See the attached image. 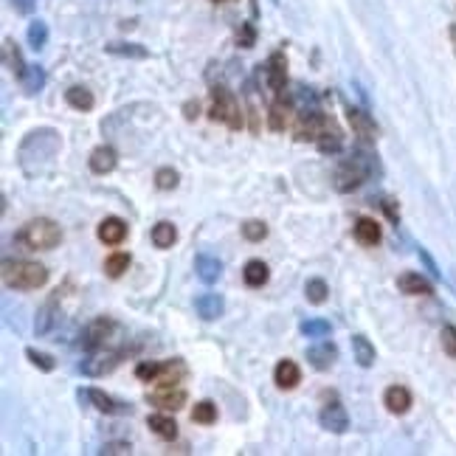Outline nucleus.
Returning <instances> with one entry per match:
<instances>
[{"label": "nucleus", "mask_w": 456, "mask_h": 456, "mask_svg": "<svg viewBox=\"0 0 456 456\" xmlns=\"http://www.w3.org/2000/svg\"><path fill=\"white\" fill-rule=\"evenodd\" d=\"M121 358H124V352H99L96 349V352H90V358H85L79 363V372L88 377H102V375L113 372L121 363Z\"/></svg>", "instance_id": "obj_8"}, {"label": "nucleus", "mask_w": 456, "mask_h": 456, "mask_svg": "<svg viewBox=\"0 0 456 456\" xmlns=\"http://www.w3.org/2000/svg\"><path fill=\"white\" fill-rule=\"evenodd\" d=\"M147 425H149V431L158 434L161 439H175V436H177V425H175V420L166 417V414H152V417L147 420Z\"/></svg>", "instance_id": "obj_33"}, {"label": "nucleus", "mask_w": 456, "mask_h": 456, "mask_svg": "<svg viewBox=\"0 0 456 456\" xmlns=\"http://www.w3.org/2000/svg\"><path fill=\"white\" fill-rule=\"evenodd\" d=\"M274 383H276L282 391L296 389V386L302 383V369H299V363H296V361H290V358L279 361V363H276V369H274Z\"/></svg>", "instance_id": "obj_16"}, {"label": "nucleus", "mask_w": 456, "mask_h": 456, "mask_svg": "<svg viewBox=\"0 0 456 456\" xmlns=\"http://www.w3.org/2000/svg\"><path fill=\"white\" fill-rule=\"evenodd\" d=\"M60 147H62V138L57 130L51 127L32 130L18 147V163L29 177H43L51 172L54 158L60 155Z\"/></svg>", "instance_id": "obj_1"}, {"label": "nucleus", "mask_w": 456, "mask_h": 456, "mask_svg": "<svg viewBox=\"0 0 456 456\" xmlns=\"http://www.w3.org/2000/svg\"><path fill=\"white\" fill-rule=\"evenodd\" d=\"M268 71V88L279 96L282 90H285V85H288V60H285V51H274L271 57H268V65H265Z\"/></svg>", "instance_id": "obj_12"}, {"label": "nucleus", "mask_w": 456, "mask_h": 456, "mask_svg": "<svg viewBox=\"0 0 456 456\" xmlns=\"http://www.w3.org/2000/svg\"><path fill=\"white\" fill-rule=\"evenodd\" d=\"M12 6H15V12H20V15H32V12L37 9V0H12Z\"/></svg>", "instance_id": "obj_47"}, {"label": "nucleus", "mask_w": 456, "mask_h": 456, "mask_svg": "<svg viewBox=\"0 0 456 456\" xmlns=\"http://www.w3.org/2000/svg\"><path fill=\"white\" fill-rule=\"evenodd\" d=\"M113 330H116V321L107 318V316H99V318H93V321L79 333V347H82L85 352H96V349L105 347V341L110 338Z\"/></svg>", "instance_id": "obj_6"}, {"label": "nucleus", "mask_w": 456, "mask_h": 456, "mask_svg": "<svg viewBox=\"0 0 456 456\" xmlns=\"http://www.w3.org/2000/svg\"><path fill=\"white\" fill-rule=\"evenodd\" d=\"M208 119L211 121H222L225 127L232 130H243V110H240V102L237 96L228 90V88H214L211 90V110H208Z\"/></svg>", "instance_id": "obj_5"}, {"label": "nucleus", "mask_w": 456, "mask_h": 456, "mask_svg": "<svg viewBox=\"0 0 456 456\" xmlns=\"http://www.w3.org/2000/svg\"><path fill=\"white\" fill-rule=\"evenodd\" d=\"M327 296H330V288H327L324 279H310V282L304 285V299H307L310 304H324Z\"/></svg>", "instance_id": "obj_38"}, {"label": "nucleus", "mask_w": 456, "mask_h": 456, "mask_svg": "<svg viewBox=\"0 0 456 456\" xmlns=\"http://www.w3.org/2000/svg\"><path fill=\"white\" fill-rule=\"evenodd\" d=\"M177 180H180V175H177L175 169H169V166H163V169L155 172V186H158L161 192H172V189L177 186Z\"/></svg>", "instance_id": "obj_43"}, {"label": "nucleus", "mask_w": 456, "mask_h": 456, "mask_svg": "<svg viewBox=\"0 0 456 456\" xmlns=\"http://www.w3.org/2000/svg\"><path fill=\"white\" fill-rule=\"evenodd\" d=\"M161 366H163V361H141L135 366V377L147 380V383H155V377L161 375Z\"/></svg>", "instance_id": "obj_42"}, {"label": "nucleus", "mask_w": 456, "mask_h": 456, "mask_svg": "<svg viewBox=\"0 0 456 456\" xmlns=\"http://www.w3.org/2000/svg\"><path fill=\"white\" fill-rule=\"evenodd\" d=\"M147 403H152L161 411H177L186 405V389H180L177 383L175 386H158V389L147 391Z\"/></svg>", "instance_id": "obj_9"}, {"label": "nucleus", "mask_w": 456, "mask_h": 456, "mask_svg": "<svg viewBox=\"0 0 456 456\" xmlns=\"http://www.w3.org/2000/svg\"><path fill=\"white\" fill-rule=\"evenodd\" d=\"M299 330H302V335H307V338H327V335L333 333V324H330L327 318H307V321L299 324Z\"/></svg>", "instance_id": "obj_37"}, {"label": "nucleus", "mask_w": 456, "mask_h": 456, "mask_svg": "<svg viewBox=\"0 0 456 456\" xmlns=\"http://www.w3.org/2000/svg\"><path fill=\"white\" fill-rule=\"evenodd\" d=\"M26 358H29L37 369H43V372H54V369H57V361H54L48 352H40V349H34V347L26 349Z\"/></svg>", "instance_id": "obj_41"}, {"label": "nucleus", "mask_w": 456, "mask_h": 456, "mask_svg": "<svg viewBox=\"0 0 456 456\" xmlns=\"http://www.w3.org/2000/svg\"><path fill=\"white\" fill-rule=\"evenodd\" d=\"M76 397H79V403H90V405L99 408L102 414H130V411H133L130 403H121V400L105 394L102 389H79Z\"/></svg>", "instance_id": "obj_7"}, {"label": "nucleus", "mask_w": 456, "mask_h": 456, "mask_svg": "<svg viewBox=\"0 0 456 456\" xmlns=\"http://www.w3.org/2000/svg\"><path fill=\"white\" fill-rule=\"evenodd\" d=\"M186 375H189V369H186V363H183L180 358H175V361H163L161 375L155 377V386H175V383H180Z\"/></svg>", "instance_id": "obj_26"}, {"label": "nucleus", "mask_w": 456, "mask_h": 456, "mask_svg": "<svg viewBox=\"0 0 456 456\" xmlns=\"http://www.w3.org/2000/svg\"><path fill=\"white\" fill-rule=\"evenodd\" d=\"M347 119H349V124H352V130H355L358 138H363V141H375L377 138V127H375V121H372V116L366 110L349 105L347 107Z\"/></svg>", "instance_id": "obj_14"}, {"label": "nucleus", "mask_w": 456, "mask_h": 456, "mask_svg": "<svg viewBox=\"0 0 456 456\" xmlns=\"http://www.w3.org/2000/svg\"><path fill=\"white\" fill-rule=\"evenodd\" d=\"M380 206L386 208V214H389V220H391V222H397V208H394V203H391V200H383Z\"/></svg>", "instance_id": "obj_50"}, {"label": "nucleus", "mask_w": 456, "mask_h": 456, "mask_svg": "<svg viewBox=\"0 0 456 456\" xmlns=\"http://www.w3.org/2000/svg\"><path fill=\"white\" fill-rule=\"evenodd\" d=\"M318 422H321V428H327L330 434H344V431L349 428V414H347V408H344L338 400H333V403H327V405L321 408Z\"/></svg>", "instance_id": "obj_11"}, {"label": "nucleus", "mask_w": 456, "mask_h": 456, "mask_svg": "<svg viewBox=\"0 0 456 456\" xmlns=\"http://www.w3.org/2000/svg\"><path fill=\"white\" fill-rule=\"evenodd\" d=\"M448 34H450V40H453V51H456V23L448 29Z\"/></svg>", "instance_id": "obj_51"}, {"label": "nucleus", "mask_w": 456, "mask_h": 456, "mask_svg": "<svg viewBox=\"0 0 456 456\" xmlns=\"http://www.w3.org/2000/svg\"><path fill=\"white\" fill-rule=\"evenodd\" d=\"M352 355H355V361H358V366H363V369H369V366H375V347L369 344V338L366 335H352Z\"/></svg>", "instance_id": "obj_30"}, {"label": "nucleus", "mask_w": 456, "mask_h": 456, "mask_svg": "<svg viewBox=\"0 0 456 456\" xmlns=\"http://www.w3.org/2000/svg\"><path fill=\"white\" fill-rule=\"evenodd\" d=\"M15 240L23 243V246L32 248V251H51V248H57L60 240H62V228H60L54 220H48V217H37V220H29V222L20 228Z\"/></svg>", "instance_id": "obj_3"}, {"label": "nucleus", "mask_w": 456, "mask_h": 456, "mask_svg": "<svg viewBox=\"0 0 456 456\" xmlns=\"http://www.w3.org/2000/svg\"><path fill=\"white\" fill-rule=\"evenodd\" d=\"M352 234L361 246H377L380 243V225L372 220V217H358L355 220V228H352Z\"/></svg>", "instance_id": "obj_25"}, {"label": "nucleus", "mask_w": 456, "mask_h": 456, "mask_svg": "<svg viewBox=\"0 0 456 456\" xmlns=\"http://www.w3.org/2000/svg\"><path fill=\"white\" fill-rule=\"evenodd\" d=\"M4 65H6L15 76H20V74L26 71V62H23V57H20V48H18V43H15L12 37L4 40Z\"/></svg>", "instance_id": "obj_32"}, {"label": "nucleus", "mask_w": 456, "mask_h": 456, "mask_svg": "<svg viewBox=\"0 0 456 456\" xmlns=\"http://www.w3.org/2000/svg\"><path fill=\"white\" fill-rule=\"evenodd\" d=\"M211 4H225V0H211Z\"/></svg>", "instance_id": "obj_52"}, {"label": "nucleus", "mask_w": 456, "mask_h": 456, "mask_svg": "<svg viewBox=\"0 0 456 456\" xmlns=\"http://www.w3.org/2000/svg\"><path fill=\"white\" fill-rule=\"evenodd\" d=\"M327 124V116L318 110H304L296 121V141H318L321 130Z\"/></svg>", "instance_id": "obj_10"}, {"label": "nucleus", "mask_w": 456, "mask_h": 456, "mask_svg": "<svg viewBox=\"0 0 456 456\" xmlns=\"http://www.w3.org/2000/svg\"><path fill=\"white\" fill-rule=\"evenodd\" d=\"M442 349L450 358H456V327H445L442 330Z\"/></svg>", "instance_id": "obj_45"}, {"label": "nucleus", "mask_w": 456, "mask_h": 456, "mask_svg": "<svg viewBox=\"0 0 456 456\" xmlns=\"http://www.w3.org/2000/svg\"><path fill=\"white\" fill-rule=\"evenodd\" d=\"M217 420V405L211 400H200L192 411V422H200V425H211Z\"/></svg>", "instance_id": "obj_39"}, {"label": "nucleus", "mask_w": 456, "mask_h": 456, "mask_svg": "<svg viewBox=\"0 0 456 456\" xmlns=\"http://www.w3.org/2000/svg\"><path fill=\"white\" fill-rule=\"evenodd\" d=\"M26 37H29V46H32L34 51H43V48L48 46V26H46L43 20H32Z\"/></svg>", "instance_id": "obj_36"}, {"label": "nucleus", "mask_w": 456, "mask_h": 456, "mask_svg": "<svg viewBox=\"0 0 456 456\" xmlns=\"http://www.w3.org/2000/svg\"><path fill=\"white\" fill-rule=\"evenodd\" d=\"M243 237L248 243H262L268 237V225L262 220H248V222H243Z\"/></svg>", "instance_id": "obj_40"}, {"label": "nucleus", "mask_w": 456, "mask_h": 456, "mask_svg": "<svg viewBox=\"0 0 456 456\" xmlns=\"http://www.w3.org/2000/svg\"><path fill=\"white\" fill-rule=\"evenodd\" d=\"M130 254H124V251H116V254H110L107 257V262H105V274L110 276V279H119V276H124L127 274V268H130Z\"/></svg>", "instance_id": "obj_35"}, {"label": "nucleus", "mask_w": 456, "mask_h": 456, "mask_svg": "<svg viewBox=\"0 0 456 456\" xmlns=\"http://www.w3.org/2000/svg\"><path fill=\"white\" fill-rule=\"evenodd\" d=\"M18 79H20L23 90H26L29 96H34V93H40L43 85H46V71H43V65H26V71H23Z\"/></svg>", "instance_id": "obj_27"}, {"label": "nucleus", "mask_w": 456, "mask_h": 456, "mask_svg": "<svg viewBox=\"0 0 456 456\" xmlns=\"http://www.w3.org/2000/svg\"><path fill=\"white\" fill-rule=\"evenodd\" d=\"M88 163H90V172H96V175H110V172L116 169V163H119V152H116L110 144H102V147H96V149L90 152Z\"/></svg>", "instance_id": "obj_17"}, {"label": "nucleus", "mask_w": 456, "mask_h": 456, "mask_svg": "<svg viewBox=\"0 0 456 456\" xmlns=\"http://www.w3.org/2000/svg\"><path fill=\"white\" fill-rule=\"evenodd\" d=\"M105 51L113 57H127V60H147L149 57L147 48L138 43H110V46H105Z\"/></svg>", "instance_id": "obj_34"}, {"label": "nucleus", "mask_w": 456, "mask_h": 456, "mask_svg": "<svg viewBox=\"0 0 456 456\" xmlns=\"http://www.w3.org/2000/svg\"><path fill=\"white\" fill-rule=\"evenodd\" d=\"M99 453H107V456H113V453H130V445L127 442H107Z\"/></svg>", "instance_id": "obj_48"}, {"label": "nucleus", "mask_w": 456, "mask_h": 456, "mask_svg": "<svg viewBox=\"0 0 456 456\" xmlns=\"http://www.w3.org/2000/svg\"><path fill=\"white\" fill-rule=\"evenodd\" d=\"M290 121H293V105H290L288 99H276V102L268 107V127H271L274 133H282V130L290 127Z\"/></svg>", "instance_id": "obj_19"}, {"label": "nucleus", "mask_w": 456, "mask_h": 456, "mask_svg": "<svg viewBox=\"0 0 456 456\" xmlns=\"http://www.w3.org/2000/svg\"><path fill=\"white\" fill-rule=\"evenodd\" d=\"M96 237L105 246H121L127 240V222L121 217H105L96 228Z\"/></svg>", "instance_id": "obj_13"}, {"label": "nucleus", "mask_w": 456, "mask_h": 456, "mask_svg": "<svg viewBox=\"0 0 456 456\" xmlns=\"http://www.w3.org/2000/svg\"><path fill=\"white\" fill-rule=\"evenodd\" d=\"M243 279H246L248 288H262V285L271 279V271H268V265H265L262 260H251V262H246V268H243Z\"/></svg>", "instance_id": "obj_29"}, {"label": "nucleus", "mask_w": 456, "mask_h": 456, "mask_svg": "<svg viewBox=\"0 0 456 456\" xmlns=\"http://www.w3.org/2000/svg\"><path fill=\"white\" fill-rule=\"evenodd\" d=\"M417 257H420V260H422V265H425V268H428V271H431V276H436V279H439V276H442V271H439V268H436V262H434V260H431V254H428V251H425V248H417Z\"/></svg>", "instance_id": "obj_46"}, {"label": "nucleus", "mask_w": 456, "mask_h": 456, "mask_svg": "<svg viewBox=\"0 0 456 456\" xmlns=\"http://www.w3.org/2000/svg\"><path fill=\"white\" fill-rule=\"evenodd\" d=\"M149 237H152V246H155V248L166 251V248H172L175 240H177V228H175L172 222L163 220V222H158V225L152 228V234H149Z\"/></svg>", "instance_id": "obj_31"}, {"label": "nucleus", "mask_w": 456, "mask_h": 456, "mask_svg": "<svg viewBox=\"0 0 456 456\" xmlns=\"http://www.w3.org/2000/svg\"><path fill=\"white\" fill-rule=\"evenodd\" d=\"M57 324H60V307H57V299H51V302H46V304L37 310L34 333H37V335H48Z\"/></svg>", "instance_id": "obj_22"}, {"label": "nucleus", "mask_w": 456, "mask_h": 456, "mask_svg": "<svg viewBox=\"0 0 456 456\" xmlns=\"http://www.w3.org/2000/svg\"><path fill=\"white\" fill-rule=\"evenodd\" d=\"M194 310H197V316H200L203 321H217V318L225 313V302H222V296H217V293H200V296L194 299Z\"/></svg>", "instance_id": "obj_18"}, {"label": "nucleus", "mask_w": 456, "mask_h": 456, "mask_svg": "<svg viewBox=\"0 0 456 456\" xmlns=\"http://www.w3.org/2000/svg\"><path fill=\"white\" fill-rule=\"evenodd\" d=\"M335 358H338V347H335L333 341H324V338L307 349V361H310L313 369H318V372L330 369V366L335 363Z\"/></svg>", "instance_id": "obj_15"}, {"label": "nucleus", "mask_w": 456, "mask_h": 456, "mask_svg": "<svg viewBox=\"0 0 456 456\" xmlns=\"http://www.w3.org/2000/svg\"><path fill=\"white\" fill-rule=\"evenodd\" d=\"M397 288H400V293H405V296H431V293H434L431 282H428L425 276L414 274V271L400 274V276H397Z\"/></svg>", "instance_id": "obj_20"}, {"label": "nucleus", "mask_w": 456, "mask_h": 456, "mask_svg": "<svg viewBox=\"0 0 456 456\" xmlns=\"http://www.w3.org/2000/svg\"><path fill=\"white\" fill-rule=\"evenodd\" d=\"M48 282V268L29 260H4V285L12 290H37Z\"/></svg>", "instance_id": "obj_2"}, {"label": "nucleus", "mask_w": 456, "mask_h": 456, "mask_svg": "<svg viewBox=\"0 0 456 456\" xmlns=\"http://www.w3.org/2000/svg\"><path fill=\"white\" fill-rule=\"evenodd\" d=\"M194 274H197V279H200V282L214 285V282L220 279V274H222V262H220L217 257L200 254V257L194 260Z\"/></svg>", "instance_id": "obj_23"}, {"label": "nucleus", "mask_w": 456, "mask_h": 456, "mask_svg": "<svg viewBox=\"0 0 456 456\" xmlns=\"http://www.w3.org/2000/svg\"><path fill=\"white\" fill-rule=\"evenodd\" d=\"M375 172V158L369 152H355L349 158H344L335 169V189L338 192H352L358 189L363 180H369Z\"/></svg>", "instance_id": "obj_4"}, {"label": "nucleus", "mask_w": 456, "mask_h": 456, "mask_svg": "<svg viewBox=\"0 0 456 456\" xmlns=\"http://www.w3.org/2000/svg\"><path fill=\"white\" fill-rule=\"evenodd\" d=\"M237 46L240 48H254L257 46V29L254 23H243L240 32H237Z\"/></svg>", "instance_id": "obj_44"}, {"label": "nucleus", "mask_w": 456, "mask_h": 456, "mask_svg": "<svg viewBox=\"0 0 456 456\" xmlns=\"http://www.w3.org/2000/svg\"><path fill=\"white\" fill-rule=\"evenodd\" d=\"M197 113H200V105H197V102H186V105H183V116H186L189 121H194Z\"/></svg>", "instance_id": "obj_49"}, {"label": "nucleus", "mask_w": 456, "mask_h": 456, "mask_svg": "<svg viewBox=\"0 0 456 456\" xmlns=\"http://www.w3.org/2000/svg\"><path fill=\"white\" fill-rule=\"evenodd\" d=\"M383 405L391 414H405L411 408V391L405 386H389L386 394H383Z\"/></svg>", "instance_id": "obj_24"}, {"label": "nucleus", "mask_w": 456, "mask_h": 456, "mask_svg": "<svg viewBox=\"0 0 456 456\" xmlns=\"http://www.w3.org/2000/svg\"><path fill=\"white\" fill-rule=\"evenodd\" d=\"M316 144H318L321 152H330V155L341 152V147H344V133H341V127H338L333 119H327V124H324V130H321V135H318Z\"/></svg>", "instance_id": "obj_21"}, {"label": "nucleus", "mask_w": 456, "mask_h": 456, "mask_svg": "<svg viewBox=\"0 0 456 456\" xmlns=\"http://www.w3.org/2000/svg\"><path fill=\"white\" fill-rule=\"evenodd\" d=\"M65 102H68L74 110H82V113L93 110V105H96L93 93H90L85 85H74V88H68V90H65Z\"/></svg>", "instance_id": "obj_28"}]
</instances>
